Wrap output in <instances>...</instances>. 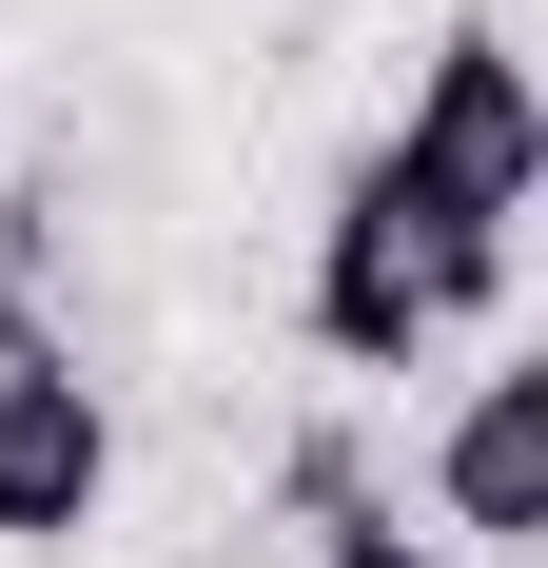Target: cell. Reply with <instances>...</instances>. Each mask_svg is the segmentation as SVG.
Returning a JSON list of instances; mask_svg holds the SVG:
<instances>
[{
  "label": "cell",
  "instance_id": "3",
  "mask_svg": "<svg viewBox=\"0 0 548 568\" xmlns=\"http://www.w3.org/2000/svg\"><path fill=\"white\" fill-rule=\"evenodd\" d=\"M294 334H314V373H412V353L450 334V314H432V255H412V235H392V196H373V158L333 176V216H314Z\"/></svg>",
  "mask_w": 548,
  "mask_h": 568
},
{
  "label": "cell",
  "instance_id": "4",
  "mask_svg": "<svg viewBox=\"0 0 548 568\" xmlns=\"http://www.w3.org/2000/svg\"><path fill=\"white\" fill-rule=\"evenodd\" d=\"M432 549H529L548 529V373H470L450 393V432H432Z\"/></svg>",
  "mask_w": 548,
  "mask_h": 568
},
{
  "label": "cell",
  "instance_id": "2",
  "mask_svg": "<svg viewBox=\"0 0 548 568\" xmlns=\"http://www.w3.org/2000/svg\"><path fill=\"white\" fill-rule=\"evenodd\" d=\"M118 510V393L40 314V275L0 255V549H79Z\"/></svg>",
  "mask_w": 548,
  "mask_h": 568
},
{
  "label": "cell",
  "instance_id": "1",
  "mask_svg": "<svg viewBox=\"0 0 548 568\" xmlns=\"http://www.w3.org/2000/svg\"><path fill=\"white\" fill-rule=\"evenodd\" d=\"M373 196H392V235L432 255V314L490 334L509 255H529V196H548V99H529V40H509V20H450L432 40L412 118L373 138Z\"/></svg>",
  "mask_w": 548,
  "mask_h": 568
},
{
  "label": "cell",
  "instance_id": "5",
  "mask_svg": "<svg viewBox=\"0 0 548 568\" xmlns=\"http://www.w3.org/2000/svg\"><path fill=\"white\" fill-rule=\"evenodd\" d=\"M314 568H470V549H432V529H392V490H333Z\"/></svg>",
  "mask_w": 548,
  "mask_h": 568
}]
</instances>
